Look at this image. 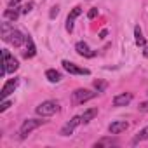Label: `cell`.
I'll use <instances>...</instances> for the list:
<instances>
[{
    "label": "cell",
    "instance_id": "obj_1",
    "mask_svg": "<svg viewBox=\"0 0 148 148\" xmlns=\"http://www.w3.org/2000/svg\"><path fill=\"white\" fill-rule=\"evenodd\" d=\"M19 68V64H18V61L11 56V52L7 51V49H4L2 51V68H0V75H5V73H12V71H16Z\"/></svg>",
    "mask_w": 148,
    "mask_h": 148
},
{
    "label": "cell",
    "instance_id": "obj_2",
    "mask_svg": "<svg viewBox=\"0 0 148 148\" xmlns=\"http://www.w3.org/2000/svg\"><path fill=\"white\" fill-rule=\"evenodd\" d=\"M58 110H59V105H58L56 101H44V103H40V105L35 108V112H37L40 117H51V115H54Z\"/></svg>",
    "mask_w": 148,
    "mask_h": 148
},
{
    "label": "cell",
    "instance_id": "obj_3",
    "mask_svg": "<svg viewBox=\"0 0 148 148\" xmlns=\"http://www.w3.org/2000/svg\"><path fill=\"white\" fill-rule=\"evenodd\" d=\"M96 96H98V92H91L87 89H77L71 94V101L75 105H80V103H86V101H89V99H92Z\"/></svg>",
    "mask_w": 148,
    "mask_h": 148
},
{
    "label": "cell",
    "instance_id": "obj_4",
    "mask_svg": "<svg viewBox=\"0 0 148 148\" xmlns=\"http://www.w3.org/2000/svg\"><path fill=\"white\" fill-rule=\"evenodd\" d=\"M44 124V120L42 119H28V120H25L23 122V125H21V131H19V134H21V138H26L32 131H35L37 127H40Z\"/></svg>",
    "mask_w": 148,
    "mask_h": 148
},
{
    "label": "cell",
    "instance_id": "obj_5",
    "mask_svg": "<svg viewBox=\"0 0 148 148\" xmlns=\"http://www.w3.org/2000/svg\"><path fill=\"white\" fill-rule=\"evenodd\" d=\"M61 64H63V68H64L68 73H71V75H89V73H91L87 68H80V66H77L75 63L66 61V59H64Z\"/></svg>",
    "mask_w": 148,
    "mask_h": 148
},
{
    "label": "cell",
    "instance_id": "obj_6",
    "mask_svg": "<svg viewBox=\"0 0 148 148\" xmlns=\"http://www.w3.org/2000/svg\"><path fill=\"white\" fill-rule=\"evenodd\" d=\"M79 124H82V117H73L70 122H66V124H64V127L61 129V132H59V134H61V136H70L73 131H75V127H77Z\"/></svg>",
    "mask_w": 148,
    "mask_h": 148
},
{
    "label": "cell",
    "instance_id": "obj_7",
    "mask_svg": "<svg viewBox=\"0 0 148 148\" xmlns=\"http://www.w3.org/2000/svg\"><path fill=\"white\" fill-rule=\"evenodd\" d=\"M16 86H18V79H11V80H7L5 84H4V87H2V91H0V99H5L11 92H14V89H16Z\"/></svg>",
    "mask_w": 148,
    "mask_h": 148
},
{
    "label": "cell",
    "instance_id": "obj_8",
    "mask_svg": "<svg viewBox=\"0 0 148 148\" xmlns=\"http://www.w3.org/2000/svg\"><path fill=\"white\" fill-rule=\"evenodd\" d=\"M7 40H9V42H11V44H12L14 47H19V45H21L23 42H26V37H25V35H23V33H21L19 30H12Z\"/></svg>",
    "mask_w": 148,
    "mask_h": 148
},
{
    "label": "cell",
    "instance_id": "obj_9",
    "mask_svg": "<svg viewBox=\"0 0 148 148\" xmlns=\"http://www.w3.org/2000/svg\"><path fill=\"white\" fill-rule=\"evenodd\" d=\"M131 99H132L131 92H122V94H119V96L113 98V106H125V105L131 103Z\"/></svg>",
    "mask_w": 148,
    "mask_h": 148
},
{
    "label": "cell",
    "instance_id": "obj_10",
    "mask_svg": "<svg viewBox=\"0 0 148 148\" xmlns=\"http://www.w3.org/2000/svg\"><path fill=\"white\" fill-rule=\"evenodd\" d=\"M127 127H129V124H127L125 120H117V122H112V124H110L108 131H110V134H120V132L125 131Z\"/></svg>",
    "mask_w": 148,
    "mask_h": 148
},
{
    "label": "cell",
    "instance_id": "obj_11",
    "mask_svg": "<svg viewBox=\"0 0 148 148\" xmlns=\"http://www.w3.org/2000/svg\"><path fill=\"white\" fill-rule=\"evenodd\" d=\"M75 51L80 54V56H86V58H92L96 52L94 51H91L89 49V45L86 44V42H77V45H75Z\"/></svg>",
    "mask_w": 148,
    "mask_h": 148
},
{
    "label": "cell",
    "instance_id": "obj_12",
    "mask_svg": "<svg viewBox=\"0 0 148 148\" xmlns=\"http://www.w3.org/2000/svg\"><path fill=\"white\" fill-rule=\"evenodd\" d=\"M37 54V49H35V44H33V40H32V37H28L26 35V52H25V58L28 59V58H33Z\"/></svg>",
    "mask_w": 148,
    "mask_h": 148
},
{
    "label": "cell",
    "instance_id": "obj_13",
    "mask_svg": "<svg viewBox=\"0 0 148 148\" xmlns=\"http://www.w3.org/2000/svg\"><path fill=\"white\" fill-rule=\"evenodd\" d=\"M98 115V108H89V110H86L80 117H82V124H87V122H91L94 117Z\"/></svg>",
    "mask_w": 148,
    "mask_h": 148
},
{
    "label": "cell",
    "instance_id": "obj_14",
    "mask_svg": "<svg viewBox=\"0 0 148 148\" xmlns=\"http://www.w3.org/2000/svg\"><path fill=\"white\" fill-rule=\"evenodd\" d=\"M4 18H5V19H11V21H16V19L19 18V9H18V5H16V7H9V9L4 12Z\"/></svg>",
    "mask_w": 148,
    "mask_h": 148
},
{
    "label": "cell",
    "instance_id": "obj_15",
    "mask_svg": "<svg viewBox=\"0 0 148 148\" xmlns=\"http://www.w3.org/2000/svg\"><path fill=\"white\" fill-rule=\"evenodd\" d=\"M45 77H47V80H49V82L56 84V82H59V80H61V73H59V71H56V70H47V71H45Z\"/></svg>",
    "mask_w": 148,
    "mask_h": 148
},
{
    "label": "cell",
    "instance_id": "obj_16",
    "mask_svg": "<svg viewBox=\"0 0 148 148\" xmlns=\"http://www.w3.org/2000/svg\"><path fill=\"white\" fill-rule=\"evenodd\" d=\"M134 37H136V45H138V47H145V45H146V40H145V37H143L139 26L134 28Z\"/></svg>",
    "mask_w": 148,
    "mask_h": 148
},
{
    "label": "cell",
    "instance_id": "obj_17",
    "mask_svg": "<svg viewBox=\"0 0 148 148\" xmlns=\"http://www.w3.org/2000/svg\"><path fill=\"white\" fill-rule=\"evenodd\" d=\"M145 139H148V125H146V127H143V129L134 136L132 145H136V143H139V141H145Z\"/></svg>",
    "mask_w": 148,
    "mask_h": 148
},
{
    "label": "cell",
    "instance_id": "obj_18",
    "mask_svg": "<svg viewBox=\"0 0 148 148\" xmlns=\"http://www.w3.org/2000/svg\"><path fill=\"white\" fill-rule=\"evenodd\" d=\"M112 145H117V139H112V138H103L99 141L94 143V148H101V146H112Z\"/></svg>",
    "mask_w": 148,
    "mask_h": 148
},
{
    "label": "cell",
    "instance_id": "obj_19",
    "mask_svg": "<svg viewBox=\"0 0 148 148\" xmlns=\"http://www.w3.org/2000/svg\"><path fill=\"white\" fill-rule=\"evenodd\" d=\"M12 30H14V26H12L11 23H2V38H4V40H7Z\"/></svg>",
    "mask_w": 148,
    "mask_h": 148
},
{
    "label": "cell",
    "instance_id": "obj_20",
    "mask_svg": "<svg viewBox=\"0 0 148 148\" xmlns=\"http://www.w3.org/2000/svg\"><path fill=\"white\" fill-rule=\"evenodd\" d=\"M106 87H108V84H106L105 80H94V89H96L98 92H103V91H106Z\"/></svg>",
    "mask_w": 148,
    "mask_h": 148
},
{
    "label": "cell",
    "instance_id": "obj_21",
    "mask_svg": "<svg viewBox=\"0 0 148 148\" xmlns=\"http://www.w3.org/2000/svg\"><path fill=\"white\" fill-rule=\"evenodd\" d=\"M80 14H82V9H80V7L77 5V7H73V11L70 12V16H68V18H70V19H77V18H79Z\"/></svg>",
    "mask_w": 148,
    "mask_h": 148
},
{
    "label": "cell",
    "instance_id": "obj_22",
    "mask_svg": "<svg viewBox=\"0 0 148 148\" xmlns=\"http://www.w3.org/2000/svg\"><path fill=\"white\" fill-rule=\"evenodd\" d=\"M33 5H35L33 2H28V4H26V5H25L23 9H21V12H23V14H28V12H30V11L33 9Z\"/></svg>",
    "mask_w": 148,
    "mask_h": 148
},
{
    "label": "cell",
    "instance_id": "obj_23",
    "mask_svg": "<svg viewBox=\"0 0 148 148\" xmlns=\"http://www.w3.org/2000/svg\"><path fill=\"white\" fill-rule=\"evenodd\" d=\"M58 14H59V7H58V5H54V7L51 9V12H49V18H51V19H54Z\"/></svg>",
    "mask_w": 148,
    "mask_h": 148
},
{
    "label": "cell",
    "instance_id": "obj_24",
    "mask_svg": "<svg viewBox=\"0 0 148 148\" xmlns=\"http://www.w3.org/2000/svg\"><path fill=\"white\" fill-rule=\"evenodd\" d=\"M138 110H139V112H143V113H148V101H143V103H139Z\"/></svg>",
    "mask_w": 148,
    "mask_h": 148
},
{
    "label": "cell",
    "instance_id": "obj_25",
    "mask_svg": "<svg viewBox=\"0 0 148 148\" xmlns=\"http://www.w3.org/2000/svg\"><path fill=\"white\" fill-rule=\"evenodd\" d=\"M11 105H12L11 101H7V99H4L2 103H0V112H5V110H7V108L11 106Z\"/></svg>",
    "mask_w": 148,
    "mask_h": 148
},
{
    "label": "cell",
    "instance_id": "obj_26",
    "mask_svg": "<svg viewBox=\"0 0 148 148\" xmlns=\"http://www.w3.org/2000/svg\"><path fill=\"white\" fill-rule=\"evenodd\" d=\"M96 16H98V9H91V11H89V14H87V18H89V19H94Z\"/></svg>",
    "mask_w": 148,
    "mask_h": 148
},
{
    "label": "cell",
    "instance_id": "obj_27",
    "mask_svg": "<svg viewBox=\"0 0 148 148\" xmlns=\"http://www.w3.org/2000/svg\"><path fill=\"white\" fill-rule=\"evenodd\" d=\"M19 2H21V0H11V2H9V7H16Z\"/></svg>",
    "mask_w": 148,
    "mask_h": 148
},
{
    "label": "cell",
    "instance_id": "obj_28",
    "mask_svg": "<svg viewBox=\"0 0 148 148\" xmlns=\"http://www.w3.org/2000/svg\"><path fill=\"white\" fill-rule=\"evenodd\" d=\"M106 35H108V32H106V30H101V32H99V38H105Z\"/></svg>",
    "mask_w": 148,
    "mask_h": 148
},
{
    "label": "cell",
    "instance_id": "obj_29",
    "mask_svg": "<svg viewBox=\"0 0 148 148\" xmlns=\"http://www.w3.org/2000/svg\"><path fill=\"white\" fill-rule=\"evenodd\" d=\"M143 56H145V58H148V47H146V45L143 47Z\"/></svg>",
    "mask_w": 148,
    "mask_h": 148
}]
</instances>
